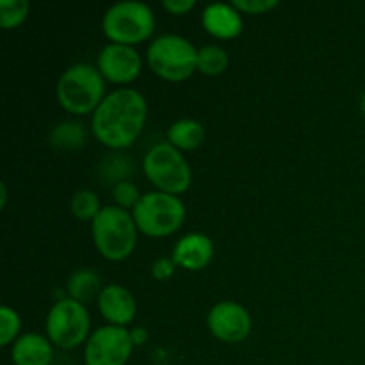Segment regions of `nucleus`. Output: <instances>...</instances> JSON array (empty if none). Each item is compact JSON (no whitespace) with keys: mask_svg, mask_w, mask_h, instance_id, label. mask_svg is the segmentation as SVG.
<instances>
[{"mask_svg":"<svg viewBox=\"0 0 365 365\" xmlns=\"http://www.w3.org/2000/svg\"><path fill=\"white\" fill-rule=\"evenodd\" d=\"M103 75L98 66L88 63H78L68 68L57 82V100L66 110L73 114L95 113L102 103Z\"/></svg>","mask_w":365,"mask_h":365,"instance_id":"f03ea898","label":"nucleus"},{"mask_svg":"<svg viewBox=\"0 0 365 365\" xmlns=\"http://www.w3.org/2000/svg\"><path fill=\"white\" fill-rule=\"evenodd\" d=\"M98 309L110 324L125 327L135 316V299L123 285H106L98 296Z\"/></svg>","mask_w":365,"mask_h":365,"instance_id":"f8f14e48","label":"nucleus"},{"mask_svg":"<svg viewBox=\"0 0 365 365\" xmlns=\"http://www.w3.org/2000/svg\"><path fill=\"white\" fill-rule=\"evenodd\" d=\"M0 191H2V200H0V207H6V202H7V189H6V184H0Z\"/></svg>","mask_w":365,"mask_h":365,"instance_id":"cd10ccee","label":"nucleus"},{"mask_svg":"<svg viewBox=\"0 0 365 365\" xmlns=\"http://www.w3.org/2000/svg\"><path fill=\"white\" fill-rule=\"evenodd\" d=\"M93 241L96 250L109 260H123L132 253L138 239L134 217L118 205L103 207L93 220Z\"/></svg>","mask_w":365,"mask_h":365,"instance_id":"7ed1b4c3","label":"nucleus"},{"mask_svg":"<svg viewBox=\"0 0 365 365\" xmlns=\"http://www.w3.org/2000/svg\"><path fill=\"white\" fill-rule=\"evenodd\" d=\"M203 27L212 36L221 39H230L241 34L242 18L241 13L232 4L214 2L203 9Z\"/></svg>","mask_w":365,"mask_h":365,"instance_id":"4468645a","label":"nucleus"},{"mask_svg":"<svg viewBox=\"0 0 365 365\" xmlns=\"http://www.w3.org/2000/svg\"><path fill=\"white\" fill-rule=\"evenodd\" d=\"M113 198L114 202L118 203V207L121 209H127V207H132L134 209L138 205V202L141 200V192L139 189L135 187L132 182H118L116 185L113 187Z\"/></svg>","mask_w":365,"mask_h":365,"instance_id":"5701e85b","label":"nucleus"},{"mask_svg":"<svg viewBox=\"0 0 365 365\" xmlns=\"http://www.w3.org/2000/svg\"><path fill=\"white\" fill-rule=\"evenodd\" d=\"M102 27L113 43L132 46L153 34L155 16L145 2L123 0L107 9V13L103 14Z\"/></svg>","mask_w":365,"mask_h":365,"instance_id":"39448f33","label":"nucleus"},{"mask_svg":"<svg viewBox=\"0 0 365 365\" xmlns=\"http://www.w3.org/2000/svg\"><path fill=\"white\" fill-rule=\"evenodd\" d=\"M46 334L53 344L63 349L82 344L89 334V314L84 303L71 298L57 302L46 317Z\"/></svg>","mask_w":365,"mask_h":365,"instance_id":"6e6552de","label":"nucleus"},{"mask_svg":"<svg viewBox=\"0 0 365 365\" xmlns=\"http://www.w3.org/2000/svg\"><path fill=\"white\" fill-rule=\"evenodd\" d=\"M232 6L239 11V13H250V14H260L266 11L273 9L278 6V0H234Z\"/></svg>","mask_w":365,"mask_h":365,"instance_id":"b1692460","label":"nucleus"},{"mask_svg":"<svg viewBox=\"0 0 365 365\" xmlns=\"http://www.w3.org/2000/svg\"><path fill=\"white\" fill-rule=\"evenodd\" d=\"M71 212L75 214V217L82 221H93L100 214V200L89 189H82L77 195L71 198Z\"/></svg>","mask_w":365,"mask_h":365,"instance_id":"6ab92c4d","label":"nucleus"},{"mask_svg":"<svg viewBox=\"0 0 365 365\" xmlns=\"http://www.w3.org/2000/svg\"><path fill=\"white\" fill-rule=\"evenodd\" d=\"M132 217L143 234L150 237H166L184 223L185 205L178 196L170 192H146L132 210Z\"/></svg>","mask_w":365,"mask_h":365,"instance_id":"20e7f679","label":"nucleus"},{"mask_svg":"<svg viewBox=\"0 0 365 365\" xmlns=\"http://www.w3.org/2000/svg\"><path fill=\"white\" fill-rule=\"evenodd\" d=\"M27 0H0V25L4 29H14L27 18Z\"/></svg>","mask_w":365,"mask_h":365,"instance_id":"412c9836","label":"nucleus"},{"mask_svg":"<svg viewBox=\"0 0 365 365\" xmlns=\"http://www.w3.org/2000/svg\"><path fill=\"white\" fill-rule=\"evenodd\" d=\"M146 59L159 77L177 82L191 77L196 70L198 50L182 36L163 34L150 43Z\"/></svg>","mask_w":365,"mask_h":365,"instance_id":"423d86ee","label":"nucleus"},{"mask_svg":"<svg viewBox=\"0 0 365 365\" xmlns=\"http://www.w3.org/2000/svg\"><path fill=\"white\" fill-rule=\"evenodd\" d=\"M143 168L150 182L163 192L177 196L191 184V170L187 160L171 143H159L152 146L145 155Z\"/></svg>","mask_w":365,"mask_h":365,"instance_id":"0eeeda50","label":"nucleus"},{"mask_svg":"<svg viewBox=\"0 0 365 365\" xmlns=\"http://www.w3.org/2000/svg\"><path fill=\"white\" fill-rule=\"evenodd\" d=\"M13 362L16 365H50L52 362V346L43 335L25 334L14 342Z\"/></svg>","mask_w":365,"mask_h":365,"instance_id":"2eb2a0df","label":"nucleus"},{"mask_svg":"<svg viewBox=\"0 0 365 365\" xmlns=\"http://www.w3.org/2000/svg\"><path fill=\"white\" fill-rule=\"evenodd\" d=\"M195 0H164L163 6L173 14H185L195 7Z\"/></svg>","mask_w":365,"mask_h":365,"instance_id":"a878e982","label":"nucleus"},{"mask_svg":"<svg viewBox=\"0 0 365 365\" xmlns=\"http://www.w3.org/2000/svg\"><path fill=\"white\" fill-rule=\"evenodd\" d=\"M130 337H132V342H134V346H143L146 344V341H148V330L143 327H138L134 328V330H130Z\"/></svg>","mask_w":365,"mask_h":365,"instance_id":"bb28decb","label":"nucleus"},{"mask_svg":"<svg viewBox=\"0 0 365 365\" xmlns=\"http://www.w3.org/2000/svg\"><path fill=\"white\" fill-rule=\"evenodd\" d=\"M205 139V130L196 120H178L168 128V143L178 150H195Z\"/></svg>","mask_w":365,"mask_h":365,"instance_id":"dca6fc26","label":"nucleus"},{"mask_svg":"<svg viewBox=\"0 0 365 365\" xmlns=\"http://www.w3.org/2000/svg\"><path fill=\"white\" fill-rule=\"evenodd\" d=\"M228 68V53L217 45H205L198 50L196 70L205 75H220Z\"/></svg>","mask_w":365,"mask_h":365,"instance_id":"a211bd4d","label":"nucleus"},{"mask_svg":"<svg viewBox=\"0 0 365 365\" xmlns=\"http://www.w3.org/2000/svg\"><path fill=\"white\" fill-rule=\"evenodd\" d=\"M50 139L59 148H77L86 141V130L78 123H63L56 127L50 134Z\"/></svg>","mask_w":365,"mask_h":365,"instance_id":"aec40b11","label":"nucleus"},{"mask_svg":"<svg viewBox=\"0 0 365 365\" xmlns=\"http://www.w3.org/2000/svg\"><path fill=\"white\" fill-rule=\"evenodd\" d=\"M70 298L78 303L91 302L95 296H100V277L93 269H78L68 280Z\"/></svg>","mask_w":365,"mask_h":365,"instance_id":"f3484780","label":"nucleus"},{"mask_svg":"<svg viewBox=\"0 0 365 365\" xmlns=\"http://www.w3.org/2000/svg\"><path fill=\"white\" fill-rule=\"evenodd\" d=\"M146 120V100L135 89L121 88L107 95L93 113L91 128L109 148H127L141 134Z\"/></svg>","mask_w":365,"mask_h":365,"instance_id":"f257e3e1","label":"nucleus"},{"mask_svg":"<svg viewBox=\"0 0 365 365\" xmlns=\"http://www.w3.org/2000/svg\"><path fill=\"white\" fill-rule=\"evenodd\" d=\"M20 331V317L16 310L0 307V344L7 346Z\"/></svg>","mask_w":365,"mask_h":365,"instance_id":"4be33fe9","label":"nucleus"},{"mask_svg":"<svg viewBox=\"0 0 365 365\" xmlns=\"http://www.w3.org/2000/svg\"><path fill=\"white\" fill-rule=\"evenodd\" d=\"M98 70L110 82L127 84L141 71V56L134 46L109 43L98 53Z\"/></svg>","mask_w":365,"mask_h":365,"instance_id":"9b49d317","label":"nucleus"},{"mask_svg":"<svg viewBox=\"0 0 365 365\" xmlns=\"http://www.w3.org/2000/svg\"><path fill=\"white\" fill-rule=\"evenodd\" d=\"M214 255V245L205 234H187L175 245L171 259L189 271L203 269Z\"/></svg>","mask_w":365,"mask_h":365,"instance_id":"ddd939ff","label":"nucleus"},{"mask_svg":"<svg viewBox=\"0 0 365 365\" xmlns=\"http://www.w3.org/2000/svg\"><path fill=\"white\" fill-rule=\"evenodd\" d=\"M360 109H362V113L365 114V93L362 95V100H360Z\"/></svg>","mask_w":365,"mask_h":365,"instance_id":"c85d7f7f","label":"nucleus"},{"mask_svg":"<svg viewBox=\"0 0 365 365\" xmlns=\"http://www.w3.org/2000/svg\"><path fill=\"white\" fill-rule=\"evenodd\" d=\"M207 324L214 337L223 342H241L252 331V317L248 310L235 302H221L210 309Z\"/></svg>","mask_w":365,"mask_h":365,"instance_id":"9d476101","label":"nucleus"},{"mask_svg":"<svg viewBox=\"0 0 365 365\" xmlns=\"http://www.w3.org/2000/svg\"><path fill=\"white\" fill-rule=\"evenodd\" d=\"M132 348L134 342L127 328L116 324L100 327L86 342V365H125Z\"/></svg>","mask_w":365,"mask_h":365,"instance_id":"1a4fd4ad","label":"nucleus"},{"mask_svg":"<svg viewBox=\"0 0 365 365\" xmlns=\"http://www.w3.org/2000/svg\"><path fill=\"white\" fill-rule=\"evenodd\" d=\"M175 266L177 264L173 262V259H170V257H160V259H157L152 264V277L157 278V280H168L170 277H173Z\"/></svg>","mask_w":365,"mask_h":365,"instance_id":"393cba45","label":"nucleus"}]
</instances>
